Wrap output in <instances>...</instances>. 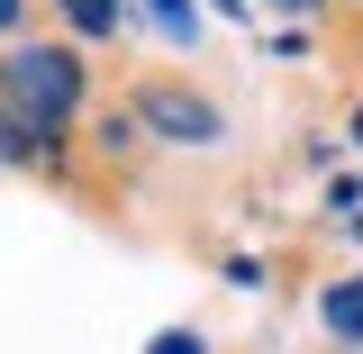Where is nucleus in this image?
Returning <instances> with one entry per match:
<instances>
[{
	"instance_id": "obj_1",
	"label": "nucleus",
	"mask_w": 363,
	"mask_h": 354,
	"mask_svg": "<svg viewBox=\"0 0 363 354\" xmlns=\"http://www.w3.org/2000/svg\"><path fill=\"white\" fill-rule=\"evenodd\" d=\"M73 109H82V64H73L64 45H18V55L0 64V118H9L18 136L45 145Z\"/></svg>"
},
{
	"instance_id": "obj_2",
	"label": "nucleus",
	"mask_w": 363,
	"mask_h": 354,
	"mask_svg": "<svg viewBox=\"0 0 363 354\" xmlns=\"http://www.w3.org/2000/svg\"><path fill=\"white\" fill-rule=\"evenodd\" d=\"M145 118H155V128H173V136H218V109L173 100V91H155V100H145Z\"/></svg>"
},
{
	"instance_id": "obj_3",
	"label": "nucleus",
	"mask_w": 363,
	"mask_h": 354,
	"mask_svg": "<svg viewBox=\"0 0 363 354\" xmlns=\"http://www.w3.org/2000/svg\"><path fill=\"white\" fill-rule=\"evenodd\" d=\"M64 18H73L82 37H109V18H118V0H64Z\"/></svg>"
},
{
	"instance_id": "obj_4",
	"label": "nucleus",
	"mask_w": 363,
	"mask_h": 354,
	"mask_svg": "<svg viewBox=\"0 0 363 354\" xmlns=\"http://www.w3.org/2000/svg\"><path fill=\"white\" fill-rule=\"evenodd\" d=\"M327 318H336L345 336H363V282H345V291H327Z\"/></svg>"
},
{
	"instance_id": "obj_5",
	"label": "nucleus",
	"mask_w": 363,
	"mask_h": 354,
	"mask_svg": "<svg viewBox=\"0 0 363 354\" xmlns=\"http://www.w3.org/2000/svg\"><path fill=\"white\" fill-rule=\"evenodd\" d=\"M155 354H200V336H155Z\"/></svg>"
},
{
	"instance_id": "obj_6",
	"label": "nucleus",
	"mask_w": 363,
	"mask_h": 354,
	"mask_svg": "<svg viewBox=\"0 0 363 354\" xmlns=\"http://www.w3.org/2000/svg\"><path fill=\"white\" fill-rule=\"evenodd\" d=\"M0 28H18V0H0Z\"/></svg>"
}]
</instances>
